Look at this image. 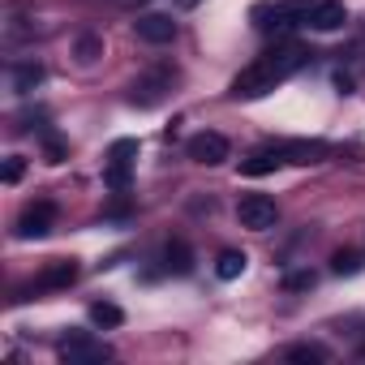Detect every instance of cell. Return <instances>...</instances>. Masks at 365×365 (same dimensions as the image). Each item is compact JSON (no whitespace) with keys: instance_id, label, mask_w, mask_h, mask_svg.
<instances>
[{"instance_id":"obj_1","label":"cell","mask_w":365,"mask_h":365,"mask_svg":"<svg viewBox=\"0 0 365 365\" xmlns=\"http://www.w3.org/2000/svg\"><path fill=\"white\" fill-rule=\"evenodd\" d=\"M309 56H314V52H305L301 43H275L271 52H262L250 69H241V73L232 78L228 95H232V99H262V95H271L279 82H288L301 65H309Z\"/></svg>"},{"instance_id":"obj_2","label":"cell","mask_w":365,"mask_h":365,"mask_svg":"<svg viewBox=\"0 0 365 365\" xmlns=\"http://www.w3.org/2000/svg\"><path fill=\"white\" fill-rule=\"evenodd\" d=\"M309 9H314V0H275L271 9H258V18H271L262 22V31H292V26H309Z\"/></svg>"},{"instance_id":"obj_3","label":"cell","mask_w":365,"mask_h":365,"mask_svg":"<svg viewBox=\"0 0 365 365\" xmlns=\"http://www.w3.org/2000/svg\"><path fill=\"white\" fill-rule=\"evenodd\" d=\"M237 220H241V228H250V232H267V228H275L279 207H275V198H267V194H245L241 207H237Z\"/></svg>"},{"instance_id":"obj_4","label":"cell","mask_w":365,"mask_h":365,"mask_svg":"<svg viewBox=\"0 0 365 365\" xmlns=\"http://www.w3.org/2000/svg\"><path fill=\"white\" fill-rule=\"evenodd\" d=\"M56 356H61V361H69V365H91V361H108V356H112V348H108L103 339H95V335H86V331H78V335L61 339Z\"/></svg>"},{"instance_id":"obj_5","label":"cell","mask_w":365,"mask_h":365,"mask_svg":"<svg viewBox=\"0 0 365 365\" xmlns=\"http://www.w3.org/2000/svg\"><path fill=\"white\" fill-rule=\"evenodd\" d=\"M172 82H176V69L172 65H155L150 73H142L138 82H133V103H142V108H155L168 91H172Z\"/></svg>"},{"instance_id":"obj_6","label":"cell","mask_w":365,"mask_h":365,"mask_svg":"<svg viewBox=\"0 0 365 365\" xmlns=\"http://www.w3.org/2000/svg\"><path fill=\"white\" fill-rule=\"evenodd\" d=\"M133 159H138V142H133V138L112 142V150H108V168H103V180H108L116 194L129 190V168H133Z\"/></svg>"},{"instance_id":"obj_7","label":"cell","mask_w":365,"mask_h":365,"mask_svg":"<svg viewBox=\"0 0 365 365\" xmlns=\"http://www.w3.org/2000/svg\"><path fill=\"white\" fill-rule=\"evenodd\" d=\"M52 224H56V202H48V198L26 202V211L18 215V237L22 241H39V237L52 232Z\"/></svg>"},{"instance_id":"obj_8","label":"cell","mask_w":365,"mask_h":365,"mask_svg":"<svg viewBox=\"0 0 365 365\" xmlns=\"http://www.w3.org/2000/svg\"><path fill=\"white\" fill-rule=\"evenodd\" d=\"M185 150H190V159H194V163H207V168H215V163H224V159L232 155L228 138H224V133H215V129H202V133H194Z\"/></svg>"},{"instance_id":"obj_9","label":"cell","mask_w":365,"mask_h":365,"mask_svg":"<svg viewBox=\"0 0 365 365\" xmlns=\"http://www.w3.org/2000/svg\"><path fill=\"white\" fill-rule=\"evenodd\" d=\"M133 31H138V39L142 43H172L176 39V22L168 18V14H142L138 22H133Z\"/></svg>"},{"instance_id":"obj_10","label":"cell","mask_w":365,"mask_h":365,"mask_svg":"<svg viewBox=\"0 0 365 365\" xmlns=\"http://www.w3.org/2000/svg\"><path fill=\"white\" fill-rule=\"evenodd\" d=\"M73 279H78V262H73V258H56V262H48V267L39 271L35 292H61V288H69Z\"/></svg>"},{"instance_id":"obj_11","label":"cell","mask_w":365,"mask_h":365,"mask_svg":"<svg viewBox=\"0 0 365 365\" xmlns=\"http://www.w3.org/2000/svg\"><path fill=\"white\" fill-rule=\"evenodd\" d=\"M288 159H284V142H271V146H258L254 155H245L241 159V172L245 176H267V172H275V168H284Z\"/></svg>"},{"instance_id":"obj_12","label":"cell","mask_w":365,"mask_h":365,"mask_svg":"<svg viewBox=\"0 0 365 365\" xmlns=\"http://www.w3.org/2000/svg\"><path fill=\"white\" fill-rule=\"evenodd\" d=\"M348 22V9L339 5V0H314V9H309V31H339Z\"/></svg>"},{"instance_id":"obj_13","label":"cell","mask_w":365,"mask_h":365,"mask_svg":"<svg viewBox=\"0 0 365 365\" xmlns=\"http://www.w3.org/2000/svg\"><path fill=\"white\" fill-rule=\"evenodd\" d=\"M327 155H331V146H327V142H318V138L284 142V159H288V163H322Z\"/></svg>"},{"instance_id":"obj_14","label":"cell","mask_w":365,"mask_h":365,"mask_svg":"<svg viewBox=\"0 0 365 365\" xmlns=\"http://www.w3.org/2000/svg\"><path fill=\"white\" fill-rule=\"evenodd\" d=\"M163 271L190 275V271H194V250H190L185 241H168V245H163Z\"/></svg>"},{"instance_id":"obj_15","label":"cell","mask_w":365,"mask_h":365,"mask_svg":"<svg viewBox=\"0 0 365 365\" xmlns=\"http://www.w3.org/2000/svg\"><path fill=\"white\" fill-rule=\"evenodd\" d=\"M39 82H43V65H39V61H26V65L14 69V91H18V95H31Z\"/></svg>"},{"instance_id":"obj_16","label":"cell","mask_w":365,"mask_h":365,"mask_svg":"<svg viewBox=\"0 0 365 365\" xmlns=\"http://www.w3.org/2000/svg\"><path fill=\"white\" fill-rule=\"evenodd\" d=\"M245 262H250L245 254H237V250H224V254H220V262H215V275H220V279H237V275L245 271Z\"/></svg>"},{"instance_id":"obj_17","label":"cell","mask_w":365,"mask_h":365,"mask_svg":"<svg viewBox=\"0 0 365 365\" xmlns=\"http://www.w3.org/2000/svg\"><path fill=\"white\" fill-rule=\"evenodd\" d=\"M91 322H95V327H120L125 314H120V305H112V301H95V305H91Z\"/></svg>"},{"instance_id":"obj_18","label":"cell","mask_w":365,"mask_h":365,"mask_svg":"<svg viewBox=\"0 0 365 365\" xmlns=\"http://www.w3.org/2000/svg\"><path fill=\"white\" fill-rule=\"evenodd\" d=\"M331 267H335V275H356V271H361V258H356L352 250H339V254L331 258Z\"/></svg>"},{"instance_id":"obj_19","label":"cell","mask_w":365,"mask_h":365,"mask_svg":"<svg viewBox=\"0 0 365 365\" xmlns=\"http://www.w3.org/2000/svg\"><path fill=\"white\" fill-rule=\"evenodd\" d=\"M288 361H327V348H318V344H292Z\"/></svg>"},{"instance_id":"obj_20","label":"cell","mask_w":365,"mask_h":365,"mask_svg":"<svg viewBox=\"0 0 365 365\" xmlns=\"http://www.w3.org/2000/svg\"><path fill=\"white\" fill-rule=\"evenodd\" d=\"M314 284H318L314 271H292V275H284V288H288V292H305V288H314Z\"/></svg>"},{"instance_id":"obj_21","label":"cell","mask_w":365,"mask_h":365,"mask_svg":"<svg viewBox=\"0 0 365 365\" xmlns=\"http://www.w3.org/2000/svg\"><path fill=\"white\" fill-rule=\"evenodd\" d=\"M0 176H5V185H18V180L26 176V159H22V155H9V159H5V172H0Z\"/></svg>"},{"instance_id":"obj_22","label":"cell","mask_w":365,"mask_h":365,"mask_svg":"<svg viewBox=\"0 0 365 365\" xmlns=\"http://www.w3.org/2000/svg\"><path fill=\"white\" fill-rule=\"evenodd\" d=\"M99 52H103V43H99L95 35H82V39H78V61H82V65H91Z\"/></svg>"},{"instance_id":"obj_23","label":"cell","mask_w":365,"mask_h":365,"mask_svg":"<svg viewBox=\"0 0 365 365\" xmlns=\"http://www.w3.org/2000/svg\"><path fill=\"white\" fill-rule=\"evenodd\" d=\"M43 155H48V163H61L65 159V142L56 133H43Z\"/></svg>"},{"instance_id":"obj_24","label":"cell","mask_w":365,"mask_h":365,"mask_svg":"<svg viewBox=\"0 0 365 365\" xmlns=\"http://www.w3.org/2000/svg\"><path fill=\"white\" fill-rule=\"evenodd\" d=\"M180 5H185V9H190V5H198V0H180Z\"/></svg>"}]
</instances>
